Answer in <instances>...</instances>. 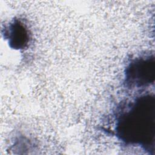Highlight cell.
<instances>
[{
	"label": "cell",
	"instance_id": "1",
	"mask_svg": "<svg viewBox=\"0 0 155 155\" xmlns=\"http://www.w3.org/2000/svg\"><path fill=\"white\" fill-rule=\"evenodd\" d=\"M154 97L139 96L122 105L116 114V132L127 144L149 150L153 147L155 127Z\"/></svg>",
	"mask_w": 155,
	"mask_h": 155
},
{
	"label": "cell",
	"instance_id": "2",
	"mask_svg": "<svg viewBox=\"0 0 155 155\" xmlns=\"http://www.w3.org/2000/svg\"><path fill=\"white\" fill-rule=\"evenodd\" d=\"M154 76V57L147 56L136 58L126 67L125 82L131 88H142L153 83Z\"/></svg>",
	"mask_w": 155,
	"mask_h": 155
},
{
	"label": "cell",
	"instance_id": "3",
	"mask_svg": "<svg viewBox=\"0 0 155 155\" xmlns=\"http://www.w3.org/2000/svg\"><path fill=\"white\" fill-rule=\"evenodd\" d=\"M5 38L8 40L10 47L12 48L23 49L27 46L29 41L28 31L22 22L16 19L5 30Z\"/></svg>",
	"mask_w": 155,
	"mask_h": 155
}]
</instances>
